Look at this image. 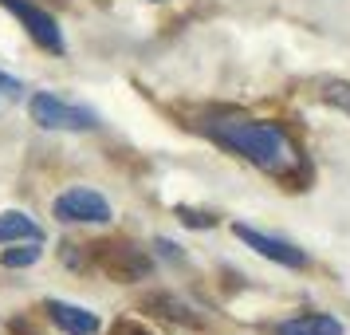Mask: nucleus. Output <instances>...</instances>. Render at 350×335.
Here are the masks:
<instances>
[{"label": "nucleus", "instance_id": "nucleus-1", "mask_svg": "<svg viewBox=\"0 0 350 335\" xmlns=\"http://www.w3.org/2000/svg\"><path fill=\"white\" fill-rule=\"evenodd\" d=\"M205 134H213L217 142L228 150H237L244 162H252L268 174H291L299 166L295 146L287 142V134H280L268 123H252V119H213L205 123Z\"/></svg>", "mask_w": 350, "mask_h": 335}, {"label": "nucleus", "instance_id": "nucleus-2", "mask_svg": "<svg viewBox=\"0 0 350 335\" xmlns=\"http://www.w3.org/2000/svg\"><path fill=\"white\" fill-rule=\"evenodd\" d=\"M28 111H32V119L44 130H95L98 127V119L91 111L67 107V103H59L55 95H36L32 103H28Z\"/></svg>", "mask_w": 350, "mask_h": 335}, {"label": "nucleus", "instance_id": "nucleus-3", "mask_svg": "<svg viewBox=\"0 0 350 335\" xmlns=\"http://www.w3.org/2000/svg\"><path fill=\"white\" fill-rule=\"evenodd\" d=\"M51 213L59 221H75V225H103L111 221V201L95 190H67L55 197Z\"/></svg>", "mask_w": 350, "mask_h": 335}, {"label": "nucleus", "instance_id": "nucleus-4", "mask_svg": "<svg viewBox=\"0 0 350 335\" xmlns=\"http://www.w3.org/2000/svg\"><path fill=\"white\" fill-rule=\"evenodd\" d=\"M12 16L28 28V36H32L40 48H48L51 55H64V36H59V24L44 12V8H36L32 0H0Z\"/></svg>", "mask_w": 350, "mask_h": 335}, {"label": "nucleus", "instance_id": "nucleus-5", "mask_svg": "<svg viewBox=\"0 0 350 335\" xmlns=\"http://www.w3.org/2000/svg\"><path fill=\"white\" fill-rule=\"evenodd\" d=\"M237 237L244 240V245H252L260 256L275 260V264H287V269H303V264H307V256H303L295 245H287V240H280V237H268V233H260L252 225H237Z\"/></svg>", "mask_w": 350, "mask_h": 335}, {"label": "nucleus", "instance_id": "nucleus-6", "mask_svg": "<svg viewBox=\"0 0 350 335\" xmlns=\"http://www.w3.org/2000/svg\"><path fill=\"white\" fill-rule=\"evenodd\" d=\"M48 319L67 335H95L98 332V316L87 312V308H75V303H64V300H51L48 303Z\"/></svg>", "mask_w": 350, "mask_h": 335}, {"label": "nucleus", "instance_id": "nucleus-7", "mask_svg": "<svg viewBox=\"0 0 350 335\" xmlns=\"http://www.w3.org/2000/svg\"><path fill=\"white\" fill-rule=\"evenodd\" d=\"M280 335H342V327L331 316H303V319H287Z\"/></svg>", "mask_w": 350, "mask_h": 335}, {"label": "nucleus", "instance_id": "nucleus-8", "mask_svg": "<svg viewBox=\"0 0 350 335\" xmlns=\"http://www.w3.org/2000/svg\"><path fill=\"white\" fill-rule=\"evenodd\" d=\"M4 240H40V229L24 213H0V245Z\"/></svg>", "mask_w": 350, "mask_h": 335}, {"label": "nucleus", "instance_id": "nucleus-9", "mask_svg": "<svg viewBox=\"0 0 350 335\" xmlns=\"http://www.w3.org/2000/svg\"><path fill=\"white\" fill-rule=\"evenodd\" d=\"M4 269H28V264H36L40 260V240H32V245H20V249H4Z\"/></svg>", "mask_w": 350, "mask_h": 335}, {"label": "nucleus", "instance_id": "nucleus-10", "mask_svg": "<svg viewBox=\"0 0 350 335\" xmlns=\"http://www.w3.org/2000/svg\"><path fill=\"white\" fill-rule=\"evenodd\" d=\"M323 99H327V103H334L338 111L350 114V87H347V83H327V87H323Z\"/></svg>", "mask_w": 350, "mask_h": 335}, {"label": "nucleus", "instance_id": "nucleus-11", "mask_svg": "<svg viewBox=\"0 0 350 335\" xmlns=\"http://www.w3.org/2000/svg\"><path fill=\"white\" fill-rule=\"evenodd\" d=\"M181 221H185V225H213V217H208V213H193V209H181Z\"/></svg>", "mask_w": 350, "mask_h": 335}, {"label": "nucleus", "instance_id": "nucleus-12", "mask_svg": "<svg viewBox=\"0 0 350 335\" xmlns=\"http://www.w3.org/2000/svg\"><path fill=\"white\" fill-rule=\"evenodd\" d=\"M0 91H4V95H20V79H12V75L0 71Z\"/></svg>", "mask_w": 350, "mask_h": 335}, {"label": "nucleus", "instance_id": "nucleus-13", "mask_svg": "<svg viewBox=\"0 0 350 335\" xmlns=\"http://www.w3.org/2000/svg\"><path fill=\"white\" fill-rule=\"evenodd\" d=\"M111 335H150V332H142L138 323H118V327H114Z\"/></svg>", "mask_w": 350, "mask_h": 335}]
</instances>
